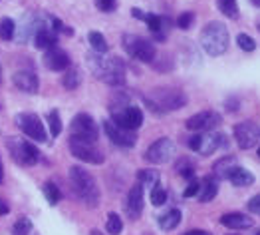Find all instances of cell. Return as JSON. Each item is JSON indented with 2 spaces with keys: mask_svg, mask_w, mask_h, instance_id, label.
Masks as SVG:
<instances>
[{
  "mask_svg": "<svg viewBox=\"0 0 260 235\" xmlns=\"http://www.w3.org/2000/svg\"><path fill=\"white\" fill-rule=\"evenodd\" d=\"M143 20L147 22V26H149L151 32H155V34L161 32V26H163V18L161 16H157V14H145Z\"/></svg>",
  "mask_w": 260,
  "mask_h": 235,
  "instance_id": "d6a6232c",
  "label": "cell"
},
{
  "mask_svg": "<svg viewBox=\"0 0 260 235\" xmlns=\"http://www.w3.org/2000/svg\"><path fill=\"white\" fill-rule=\"evenodd\" d=\"M217 6H219V10L225 16H229L232 20L238 18V4H236V0H217Z\"/></svg>",
  "mask_w": 260,
  "mask_h": 235,
  "instance_id": "83f0119b",
  "label": "cell"
},
{
  "mask_svg": "<svg viewBox=\"0 0 260 235\" xmlns=\"http://www.w3.org/2000/svg\"><path fill=\"white\" fill-rule=\"evenodd\" d=\"M223 122V118L217 112H199L195 116H191L187 120V130L195 132V134H204V132H215V128H219Z\"/></svg>",
  "mask_w": 260,
  "mask_h": 235,
  "instance_id": "8fae6325",
  "label": "cell"
},
{
  "mask_svg": "<svg viewBox=\"0 0 260 235\" xmlns=\"http://www.w3.org/2000/svg\"><path fill=\"white\" fill-rule=\"evenodd\" d=\"M87 66L91 70V74L101 80L103 84L110 86H121L125 82V66L119 58L116 56H108V54H87Z\"/></svg>",
  "mask_w": 260,
  "mask_h": 235,
  "instance_id": "6da1fadb",
  "label": "cell"
},
{
  "mask_svg": "<svg viewBox=\"0 0 260 235\" xmlns=\"http://www.w3.org/2000/svg\"><path fill=\"white\" fill-rule=\"evenodd\" d=\"M16 126L28 135L32 137L34 142H46L48 139V134L44 130V124L42 120L36 116V114H28V112H22L16 116Z\"/></svg>",
  "mask_w": 260,
  "mask_h": 235,
  "instance_id": "9c48e42d",
  "label": "cell"
},
{
  "mask_svg": "<svg viewBox=\"0 0 260 235\" xmlns=\"http://www.w3.org/2000/svg\"><path fill=\"white\" fill-rule=\"evenodd\" d=\"M14 30H16V24H14L12 18H2V20H0V38H2V40H12Z\"/></svg>",
  "mask_w": 260,
  "mask_h": 235,
  "instance_id": "1f68e13d",
  "label": "cell"
},
{
  "mask_svg": "<svg viewBox=\"0 0 260 235\" xmlns=\"http://www.w3.org/2000/svg\"><path fill=\"white\" fill-rule=\"evenodd\" d=\"M258 30H260V22H258Z\"/></svg>",
  "mask_w": 260,
  "mask_h": 235,
  "instance_id": "c3c4849f",
  "label": "cell"
},
{
  "mask_svg": "<svg viewBox=\"0 0 260 235\" xmlns=\"http://www.w3.org/2000/svg\"><path fill=\"white\" fill-rule=\"evenodd\" d=\"M68 144H70L72 156H76L82 162L99 166V164H103V160H106V156H103V152L95 146V142H89V139H82V137L70 135V142Z\"/></svg>",
  "mask_w": 260,
  "mask_h": 235,
  "instance_id": "5b68a950",
  "label": "cell"
},
{
  "mask_svg": "<svg viewBox=\"0 0 260 235\" xmlns=\"http://www.w3.org/2000/svg\"><path fill=\"white\" fill-rule=\"evenodd\" d=\"M4 179V169H2V160H0V183Z\"/></svg>",
  "mask_w": 260,
  "mask_h": 235,
  "instance_id": "f6af8a7d",
  "label": "cell"
},
{
  "mask_svg": "<svg viewBox=\"0 0 260 235\" xmlns=\"http://www.w3.org/2000/svg\"><path fill=\"white\" fill-rule=\"evenodd\" d=\"M42 192H44V198H46L52 205H56V203L62 200V194H60L58 185H56L54 181H46V183H44V187H42Z\"/></svg>",
  "mask_w": 260,
  "mask_h": 235,
  "instance_id": "4316f807",
  "label": "cell"
},
{
  "mask_svg": "<svg viewBox=\"0 0 260 235\" xmlns=\"http://www.w3.org/2000/svg\"><path fill=\"white\" fill-rule=\"evenodd\" d=\"M236 168H238V160H236L234 156H231V158H223V160L215 162L213 171H215L217 177H221V179H229L231 173H232Z\"/></svg>",
  "mask_w": 260,
  "mask_h": 235,
  "instance_id": "44dd1931",
  "label": "cell"
},
{
  "mask_svg": "<svg viewBox=\"0 0 260 235\" xmlns=\"http://www.w3.org/2000/svg\"><path fill=\"white\" fill-rule=\"evenodd\" d=\"M185 235H209V233H204V231H201V229H193V231H187Z\"/></svg>",
  "mask_w": 260,
  "mask_h": 235,
  "instance_id": "ee69618b",
  "label": "cell"
},
{
  "mask_svg": "<svg viewBox=\"0 0 260 235\" xmlns=\"http://www.w3.org/2000/svg\"><path fill=\"white\" fill-rule=\"evenodd\" d=\"M48 128H50V134L54 137H58L62 134V120H60V114L56 110H52L48 114Z\"/></svg>",
  "mask_w": 260,
  "mask_h": 235,
  "instance_id": "f546056e",
  "label": "cell"
},
{
  "mask_svg": "<svg viewBox=\"0 0 260 235\" xmlns=\"http://www.w3.org/2000/svg\"><path fill=\"white\" fill-rule=\"evenodd\" d=\"M125 205H127V215L131 219H137L141 215V211H143V187L139 183H135L129 190Z\"/></svg>",
  "mask_w": 260,
  "mask_h": 235,
  "instance_id": "ac0fdd59",
  "label": "cell"
},
{
  "mask_svg": "<svg viewBox=\"0 0 260 235\" xmlns=\"http://www.w3.org/2000/svg\"><path fill=\"white\" fill-rule=\"evenodd\" d=\"M225 142V137L221 132H204V134H195L191 139H189V148L193 152H199L201 156H211L215 154L221 144Z\"/></svg>",
  "mask_w": 260,
  "mask_h": 235,
  "instance_id": "8992f818",
  "label": "cell"
},
{
  "mask_svg": "<svg viewBox=\"0 0 260 235\" xmlns=\"http://www.w3.org/2000/svg\"><path fill=\"white\" fill-rule=\"evenodd\" d=\"M89 44H91L93 52H97V54H106L108 52V42H106V38H103V34L97 32V30L89 32Z\"/></svg>",
  "mask_w": 260,
  "mask_h": 235,
  "instance_id": "d4e9b609",
  "label": "cell"
},
{
  "mask_svg": "<svg viewBox=\"0 0 260 235\" xmlns=\"http://www.w3.org/2000/svg\"><path fill=\"white\" fill-rule=\"evenodd\" d=\"M8 211H10L8 203H6V201H2V200H0V215H6Z\"/></svg>",
  "mask_w": 260,
  "mask_h": 235,
  "instance_id": "b9f144b4",
  "label": "cell"
},
{
  "mask_svg": "<svg viewBox=\"0 0 260 235\" xmlns=\"http://www.w3.org/2000/svg\"><path fill=\"white\" fill-rule=\"evenodd\" d=\"M70 130H72V135L82 137V139H89V142H97V137H99V130H97L95 120L84 112L72 120Z\"/></svg>",
  "mask_w": 260,
  "mask_h": 235,
  "instance_id": "30bf717a",
  "label": "cell"
},
{
  "mask_svg": "<svg viewBox=\"0 0 260 235\" xmlns=\"http://www.w3.org/2000/svg\"><path fill=\"white\" fill-rule=\"evenodd\" d=\"M234 139L242 150H252L260 139V128L250 120L240 122L234 126Z\"/></svg>",
  "mask_w": 260,
  "mask_h": 235,
  "instance_id": "4fadbf2b",
  "label": "cell"
},
{
  "mask_svg": "<svg viewBox=\"0 0 260 235\" xmlns=\"http://www.w3.org/2000/svg\"><path fill=\"white\" fill-rule=\"evenodd\" d=\"M179 221H181V211L179 209H169L165 215L159 217V225L163 229H175L179 225Z\"/></svg>",
  "mask_w": 260,
  "mask_h": 235,
  "instance_id": "484cf974",
  "label": "cell"
},
{
  "mask_svg": "<svg viewBox=\"0 0 260 235\" xmlns=\"http://www.w3.org/2000/svg\"><path fill=\"white\" fill-rule=\"evenodd\" d=\"M44 66L48 70H54V72H62V70H68L70 68V56L62 50V48H56V46H52L44 52Z\"/></svg>",
  "mask_w": 260,
  "mask_h": 235,
  "instance_id": "2e32d148",
  "label": "cell"
},
{
  "mask_svg": "<svg viewBox=\"0 0 260 235\" xmlns=\"http://www.w3.org/2000/svg\"><path fill=\"white\" fill-rule=\"evenodd\" d=\"M147 106L157 112L159 116L165 114V112H171V110H179L187 104V98L185 94H181L179 90H173V88H159V90H153L149 96L145 98Z\"/></svg>",
  "mask_w": 260,
  "mask_h": 235,
  "instance_id": "277c9868",
  "label": "cell"
},
{
  "mask_svg": "<svg viewBox=\"0 0 260 235\" xmlns=\"http://www.w3.org/2000/svg\"><path fill=\"white\" fill-rule=\"evenodd\" d=\"M236 44L240 46V50H244V52H252L256 48V42L250 36H246V34H238L236 36Z\"/></svg>",
  "mask_w": 260,
  "mask_h": 235,
  "instance_id": "8d00e7d4",
  "label": "cell"
},
{
  "mask_svg": "<svg viewBox=\"0 0 260 235\" xmlns=\"http://www.w3.org/2000/svg\"><path fill=\"white\" fill-rule=\"evenodd\" d=\"M248 211H252V213L260 215V194H258V196H254V198L248 201Z\"/></svg>",
  "mask_w": 260,
  "mask_h": 235,
  "instance_id": "60d3db41",
  "label": "cell"
},
{
  "mask_svg": "<svg viewBox=\"0 0 260 235\" xmlns=\"http://www.w3.org/2000/svg\"><path fill=\"white\" fill-rule=\"evenodd\" d=\"M112 122L125 128V130H137L143 124V112L135 106H123V108H116L112 110Z\"/></svg>",
  "mask_w": 260,
  "mask_h": 235,
  "instance_id": "7c38bea8",
  "label": "cell"
},
{
  "mask_svg": "<svg viewBox=\"0 0 260 235\" xmlns=\"http://www.w3.org/2000/svg\"><path fill=\"white\" fill-rule=\"evenodd\" d=\"M177 171L183 173V177L187 179H193L195 177V171H193V162L189 158H183L179 164H177Z\"/></svg>",
  "mask_w": 260,
  "mask_h": 235,
  "instance_id": "e575fe53",
  "label": "cell"
},
{
  "mask_svg": "<svg viewBox=\"0 0 260 235\" xmlns=\"http://www.w3.org/2000/svg\"><path fill=\"white\" fill-rule=\"evenodd\" d=\"M12 84L22 90V92H28V94H36L38 88H40V82H38V76L34 72H28V70H20V72H14L12 74Z\"/></svg>",
  "mask_w": 260,
  "mask_h": 235,
  "instance_id": "e0dca14e",
  "label": "cell"
},
{
  "mask_svg": "<svg viewBox=\"0 0 260 235\" xmlns=\"http://www.w3.org/2000/svg\"><path fill=\"white\" fill-rule=\"evenodd\" d=\"M70 183H72V190L76 192V196L87 207H95L99 203V190H97V183L89 171H86L80 166L70 168Z\"/></svg>",
  "mask_w": 260,
  "mask_h": 235,
  "instance_id": "7a4b0ae2",
  "label": "cell"
},
{
  "mask_svg": "<svg viewBox=\"0 0 260 235\" xmlns=\"http://www.w3.org/2000/svg\"><path fill=\"white\" fill-rule=\"evenodd\" d=\"M80 82H82L80 72H78V70H74V68H68V70H66L64 80H62V86H64L66 90H76V88L80 86Z\"/></svg>",
  "mask_w": 260,
  "mask_h": 235,
  "instance_id": "f1b7e54d",
  "label": "cell"
},
{
  "mask_svg": "<svg viewBox=\"0 0 260 235\" xmlns=\"http://www.w3.org/2000/svg\"><path fill=\"white\" fill-rule=\"evenodd\" d=\"M201 46L209 56H223L229 48V30L223 22L213 20L201 32Z\"/></svg>",
  "mask_w": 260,
  "mask_h": 235,
  "instance_id": "3957f363",
  "label": "cell"
},
{
  "mask_svg": "<svg viewBox=\"0 0 260 235\" xmlns=\"http://www.w3.org/2000/svg\"><path fill=\"white\" fill-rule=\"evenodd\" d=\"M56 40H58V36L52 28H40L34 34V44L40 50H48V48H52V46H56Z\"/></svg>",
  "mask_w": 260,
  "mask_h": 235,
  "instance_id": "7402d4cb",
  "label": "cell"
},
{
  "mask_svg": "<svg viewBox=\"0 0 260 235\" xmlns=\"http://www.w3.org/2000/svg\"><path fill=\"white\" fill-rule=\"evenodd\" d=\"M167 201V192L163 190V187H159V185H155L153 190H151V203L153 205H163Z\"/></svg>",
  "mask_w": 260,
  "mask_h": 235,
  "instance_id": "836d02e7",
  "label": "cell"
},
{
  "mask_svg": "<svg viewBox=\"0 0 260 235\" xmlns=\"http://www.w3.org/2000/svg\"><path fill=\"white\" fill-rule=\"evenodd\" d=\"M236 187H246V185H252L254 183V175H252V171H248V169H244V168H236L232 173H231V177H229Z\"/></svg>",
  "mask_w": 260,
  "mask_h": 235,
  "instance_id": "cb8c5ba5",
  "label": "cell"
},
{
  "mask_svg": "<svg viewBox=\"0 0 260 235\" xmlns=\"http://www.w3.org/2000/svg\"><path fill=\"white\" fill-rule=\"evenodd\" d=\"M256 235H260V231H258V233H256Z\"/></svg>",
  "mask_w": 260,
  "mask_h": 235,
  "instance_id": "681fc988",
  "label": "cell"
},
{
  "mask_svg": "<svg viewBox=\"0 0 260 235\" xmlns=\"http://www.w3.org/2000/svg\"><path fill=\"white\" fill-rule=\"evenodd\" d=\"M103 132L108 134V137L116 146H121V148H133L137 142V134L133 130H125V128L114 124L112 120L103 122Z\"/></svg>",
  "mask_w": 260,
  "mask_h": 235,
  "instance_id": "5bb4252c",
  "label": "cell"
},
{
  "mask_svg": "<svg viewBox=\"0 0 260 235\" xmlns=\"http://www.w3.org/2000/svg\"><path fill=\"white\" fill-rule=\"evenodd\" d=\"M137 183L143 190H153L155 185H159V171L157 169H141L137 173Z\"/></svg>",
  "mask_w": 260,
  "mask_h": 235,
  "instance_id": "603a6c76",
  "label": "cell"
},
{
  "mask_svg": "<svg viewBox=\"0 0 260 235\" xmlns=\"http://www.w3.org/2000/svg\"><path fill=\"white\" fill-rule=\"evenodd\" d=\"M32 231V221L28 217H20L14 223V235H28Z\"/></svg>",
  "mask_w": 260,
  "mask_h": 235,
  "instance_id": "d590c367",
  "label": "cell"
},
{
  "mask_svg": "<svg viewBox=\"0 0 260 235\" xmlns=\"http://www.w3.org/2000/svg\"><path fill=\"white\" fill-rule=\"evenodd\" d=\"M175 156V146L169 137H159L157 142H153L149 150L145 152L147 162L151 164H167Z\"/></svg>",
  "mask_w": 260,
  "mask_h": 235,
  "instance_id": "9a60e30c",
  "label": "cell"
},
{
  "mask_svg": "<svg viewBox=\"0 0 260 235\" xmlns=\"http://www.w3.org/2000/svg\"><path fill=\"white\" fill-rule=\"evenodd\" d=\"M252 2H254L256 6H260V0H252Z\"/></svg>",
  "mask_w": 260,
  "mask_h": 235,
  "instance_id": "bcb514c9",
  "label": "cell"
},
{
  "mask_svg": "<svg viewBox=\"0 0 260 235\" xmlns=\"http://www.w3.org/2000/svg\"><path fill=\"white\" fill-rule=\"evenodd\" d=\"M217 194H219V183H217V179L213 175H206L204 181H202V185L199 187V194H197L199 196V201L206 203V201L215 200Z\"/></svg>",
  "mask_w": 260,
  "mask_h": 235,
  "instance_id": "ffe728a7",
  "label": "cell"
},
{
  "mask_svg": "<svg viewBox=\"0 0 260 235\" xmlns=\"http://www.w3.org/2000/svg\"><path fill=\"white\" fill-rule=\"evenodd\" d=\"M106 229L110 235H119L123 231V221L117 213H110L108 215V223H106Z\"/></svg>",
  "mask_w": 260,
  "mask_h": 235,
  "instance_id": "4dcf8cb0",
  "label": "cell"
},
{
  "mask_svg": "<svg viewBox=\"0 0 260 235\" xmlns=\"http://www.w3.org/2000/svg\"><path fill=\"white\" fill-rule=\"evenodd\" d=\"M221 223L229 229H250L254 225L252 217L246 213H227L221 217Z\"/></svg>",
  "mask_w": 260,
  "mask_h": 235,
  "instance_id": "d6986e66",
  "label": "cell"
},
{
  "mask_svg": "<svg viewBox=\"0 0 260 235\" xmlns=\"http://www.w3.org/2000/svg\"><path fill=\"white\" fill-rule=\"evenodd\" d=\"M258 156H260V148H258Z\"/></svg>",
  "mask_w": 260,
  "mask_h": 235,
  "instance_id": "7dc6e473",
  "label": "cell"
},
{
  "mask_svg": "<svg viewBox=\"0 0 260 235\" xmlns=\"http://www.w3.org/2000/svg\"><path fill=\"white\" fill-rule=\"evenodd\" d=\"M131 14H133L135 18H139V20H143V16H145V14H143L139 8H133V10H131Z\"/></svg>",
  "mask_w": 260,
  "mask_h": 235,
  "instance_id": "7bdbcfd3",
  "label": "cell"
},
{
  "mask_svg": "<svg viewBox=\"0 0 260 235\" xmlns=\"http://www.w3.org/2000/svg\"><path fill=\"white\" fill-rule=\"evenodd\" d=\"M193 22H195V14H193V12H183V14L179 16V20H177V26L183 28V30H187V28L193 26Z\"/></svg>",
  "mask_w": 260,
  "mask_h": 235,
  "instance_id": "74e56055",
  "label": "cell"
},
{
  "mask_svg": "<svg viewBox=\"0 0 260 235\" xmlns=\"http://www.w3.org/2000/svg\"><path fill=\"white\" fill-rule=\"evenodd\" d=\"M8 144V150L12 154V158L18 162V164H24V166H34L38 160H40V152L36 146L24 142V139H18V137H8L6 139Z\"/></svg>",
  "mask_w": 260,
  "mask_h": 235,
  "instance_id": "ba28073f",
  "label": "cell"
},
{
  "mask_svg": "<svg viewBox=\"0 0 260 235\" xmlns=\"http://www.w3.org/2000/svg\"><path fill=\"white\" fill-rule=\"evenodd\" d=\"M117 6V0H97V8L101 12H114Z\"/></svg>",
  "mask_w": 260,
  "mask_h": 235,
  "instance_id": "f35d334b",
  "label": "cell"
},
{
  "mask_svg": "<svg viewBox=\"0 0 260 235\" xmlns=\"http://www.w3.org/2000/svg\"><path fill=\"white\" fill-rule=\"evenodd\" d=\"M199 187H201L199 179H191V183L187 185V190H185V198H193V196H197V194H199Z\"/></svg>",
  "mask_w": 260,
  "mask_h": 235,
  "instance_id": "ab89813d",
  "label": "cell"
},
{
  "mask_svg": "<svg viewBox=\"0 0 260 235\" xmlns=\"http://www.w3.org/2000/svg\"><path fill=\"white\" fill-rule=\"evenodd\" d=\"M123 46H125V50L141 60V62H153L155 58V48H153V44L141 36H135V34H125L123 36Z\"/></svg>",
  "mask_w": 260,
  "mask_h": 235,
  "instance_id": "52a82bcc",
  "label": "cell"
}]
</instances>
